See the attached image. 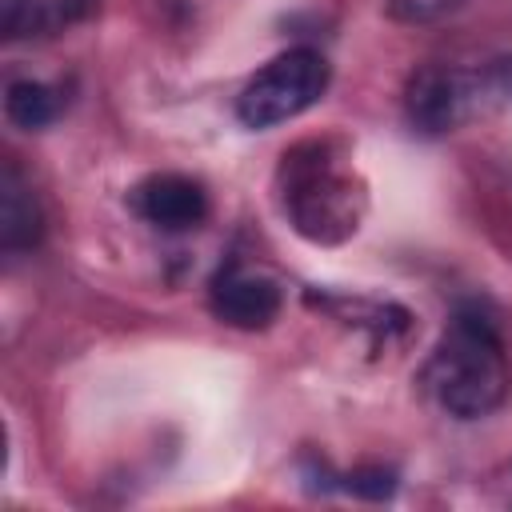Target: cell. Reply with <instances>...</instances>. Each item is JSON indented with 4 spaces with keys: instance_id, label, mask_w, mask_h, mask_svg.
<instances>
[{
    "instance_id": "cell-1",
    "label": "cell",
    "mask_w": 512,
    "mask_h": 512,
    "mask_svg": "<svg viewBox=\"0 0 512 512\" xmlns=\"http://www.w3.org/2000/svg\"><path fill=\"white\" fill-rule=\"evenodd\" d=\"M428 388L448 416H488L504 396V352L480 308H460L428 364Z\"/></svg>"
},
{
    "instance_id": "cell-2",
    "label": "cell",
    "mask_w": 512,
    "mask_h": 512,
    "mask_svg": "<svg viewBox=\"0 0 512 512\" xmlns=\"http://www.w3.org/2000/svg\"><path fill=\"white\" fill-rule=\"evenodd\" d=\"M324 92H328V60L316 48H288L244 84L236 100V116L244 128H276L308 112Z\"/></svg>"
},
{
    "instance_id": "cell-3",
    "label": "cell",
    "mask_w": 512,
    "mask_h": 512,
    "mask_svg": "<svg viewBox=\"0 0 512 512\" xmlns=\"http://www.w3.org/2000/svg\"><path fill=\"white\" fill-rule=\"evenodd\" d=\"M284 204H288L296 228L312 240H340V236L356 232L352 184L344 176H336L328 164H320V156L304 168V176H296L288 184Z\"/></svg>"
},
{
    "instance_id": "cell-4",
    "label": "cell",
    "mask_w": 512,
    "mask_h": 512,
    "mask_svg": "<svg viewBox=\"0 0 512 512\" xmlns=\"http://www.w3.org/2000/svg\"><path fill=\"white\" fill-rule=\"evenodd\" d=\"M132 208L164 232H188L208 216V192L192 176L160 172L132 188Z\"/></svg>"
},
{
    "instance_id": "cell-5",
    "label": "cell",
    "mask_w": 512,
    "mask_h": 512,
    "mask_svg": "<svg viewBox=\"0 0 512 512\" xmlns=\"http://www.w3.org/2000/svg\"><path fill=\"white\" fill-rule=\"evenodd\" d=\"M472 80L464 72H452V68H420L412 80H408V92H404V108H408V120L420 128V132H444L460 120V112L468 108L472 100Z\"/></svg>"
},
{
    "instance_id": "cell-6",
    "label": "cell",
    "mask_w": 512,
    "mask_h": 512,
    "mask_svg": "<svg viewBox=\"0 0 512 512\" xmlns=\"http://www.w3.org/2000/svg\"><path fill=\"white\" fill-rule=\"evenodd\" d=\"M212 312L232 328H268L280 312V288L268 276L228 268L212 280Z\"/></svg>"
},
{
    "instance_id": "cell-7",
    "label": "cell",
    "mask_w": 512,
    "mask_h": 512,
    "mask_svg": "<svg viewBox=\"0 0 512 512\" xmlns=\"http://www.w3.org/2000/svg\"><path fill=\"white\" fill-rule=\"evenodd\" d=\"M40 240V204L16 168L0 176V244L4 252H24Z\"/></svg>"
},
{
    "instance_id": "cell-8",
    "label": "cell",
    "mask_w": 512,
    "mask_h": 512,
    "mask_svg": "<svg viewBox=\"0 0 512 512\" xmlns=\"http://www.w3.org/2000/svg\"><path fill=\"white\" fill-rule=\"evenodd\" d=\"M4 112H8V120H12L16 128L32 132V128H44V124L56 120L60 100H56V92H52L48 84H40V80H12V84H8V96H4Z\"/></svg>"
},
{
    "instance_id": "cell-9",
    "label": "cell",
    "mask_w": 512,
    "mask_h": 512,
    "mask_svg": "<svg viewBox=\"0 0 512 512\" xmlns=\"http://www.w3.org/2000/svg\"><path fill=\"white\" fill-rule=\"evenodd\" d=\"M392 488H396V476L384 468H360L348 476V492H356L364 500H384V496H392Z\"/></svg>"
}]
</instances>
